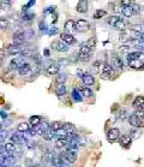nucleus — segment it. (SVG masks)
Masks as SVG:
<instances>
[{
  "instance_id": "1",
  "label": "nucleus",
  "mask_w": 144,
  "mask_h": 167,
  "mask_svg": "<svg viewBox=\"0 0 144 167\" xmlns=\"http://www.w3.org/2000/svg\"><path fill=\"white\" fill-rule=\"evenodd\" d=\"M91 48L88 47V45L84 42L81 45V48H79V52H78V58L79 60L83 63H88L90 60V56H91Z\"/></svg>"
},
{
  "instance_id": "2",
  "label": "nucleus",
  "mask_w": 144,
  "mask_h": 167,
  "mask_svg": "<svg viewBox=\"0 0 144 167\" xmlns=\"http://www.w3.org/2000/svg\"><path fill=\"white\" fill-rule=\"evenodd\" d=\"M120 137V131L117 128H112L107 131V141L109 143H114L118 138Z\"/></svg>"
},
{
  "instance_id": "3",
  "label": "nucleus",
  "mask_w": 144,
  "mask_h": 167,
  "mask_svg": "<svg viewBox=\"0 0 144 167\" xmlns=\"http://www.w3.org/2000/svg\"><path fill=\"white\" fill-rule=\"evenodd\" d=\"M101 76L103 78H113L115 77V72H114V67L109 64H104L101 71Z\"/></svg>"
},
{
  "instance_id": "4",
  "label": "nucleus",
  "mask_w": 144,
  "mask_h": 167,
  "mask_svg": "<svg viewBox=\"0 0 144 167\" xmlns=\"http://www.w3.org/2000/svg\"><path fill=\"white\" fill-rule=\"evenodd\" d=\"M52 48L55 49L57 52H67L68 51V45L62 42L61 40H55L52 42Z\"/></svg>"
},
{
  "instance_id": "5",
  "label": "nucleus",
  "mask_w": 144,
  "mask_h": 167,
  "mask_svg": "<svg viewBox=\"0 0 144 167\" xmlns=\"http://www.w3.org/2000/svg\"><path fill=\"white\" fill-rule=\"evenodd\" d=\"M128 123H130V125H132L133 128H142V126H144V120L139 119L136 113L128 115Z\"/></svg>"
},
{
  "instance_id": "6",
  "label": "nucleus",
  "mask_w": 144,
  "mask_h": 167,
  "mask_svg": "<svg viewBox=\"0 0 144 167\" xmlns=\"http://www.w3.org/2000/svg\"><path fill=\"white\" fill-rule=\"evenodd\" d=\"M24 49H25L24 46H18V45H15V43H11V45L7 46V53H9L10 56L21 54Z\"/></svg>"
},
{
  "instance_id": "7",
  "label": "nucleus",
  "mask_w": 144,
  "mask_h": 167,
  "mask_svg": "<svg viewBox=\"0 0 144 167\" xmlns=\"http://www.w3.org/2000/svg\"><path fill=\"white\" fill-rule=\"evenodd\" d=\"M64 28H65L66 33L72 34V35H73L76 31H78V30H77V24H76V22H75L73 19H68V20H66Z\"/></svg>"
},
{
  "instance_id": "8",
  "label": "nucleus",
  "mask_w": 144,
  "mask_h": 167,
  "mask_svg": "<svg viewBox=\"0 0 144 167\" xmlns=\"http://www.w3.org/2000/svg\"><path fill=\"white\" fill-rule=\"evenodd\" d=\"M76 24H77V30H78L79 33H86V31H89V29H90V24H89V22L85 20V19H78V20L76 22Z\"/></svg>"
},
{
  "instance_id": "9",
  "label": "nucleus",
  "mask_w": 144,
  "mask_h": 167,
  "mask_svg": "<svg viewBox=\"0 0 144 167\" xmlns=\"http://www.w3.org/2000/svg\"><path fill=\"white\" fill-rule=\"evenodd\" d=\"M62 154L65 155V158L68 160L70 164L75 162L77 160V150H73V149H66L65 151H62Z\"/></svg>"
},
{
  "instance_id": "10",
  "label": "nucleus",
  "mask_w": 144,
  "mask_h": 167,
  "mask_svg": "<svg viewBox=\"0 0 144 167\" xmlns=\"http://www.w3.org/2000/svg\"><path fill=\"white\" fill-rule=\"evenodd\" d=\"M60 38H61L62 42H65V43L68 45V46L76 43V38L73 37L72 34H68V33H61V34H60Z\"/></svg>"
},
{
  "instance_id": "11",
  "label": "nucleus",
  "mask_w": 144,
  "mask_h": 167,
  "mask_svg": "<svg viewBox=\"0 0 144 167\" xmlns=\"http://www.w3.org/2000/svg\"><path fill=\"white\" fill-rule=\"evenodd\" d=\"M31 71H33V67H31V65L29 63H23L21 65V67L18 69V72H19L21 76H26V74H30Z\"/></svg>"
},
{
  "instance_id": "12",
  "label": "nucleus",
  "mask_w": 144,
  "mask_h": 167,
  "mask_svg": "<svg viewBox=\"0 0 144 167\" xmlns=\"http://www.w3.org/2000/svg\"><path fill=\"white\" fill-rule=\"evenodd\" d=\"M128 65L132 69L139 70L144 67V59H136V60H128Z\"/></svg>"
},
{
  "instance_id": "13",
  "label": "nucleus",
  "mask_w": 144,
  "mask_h": 167,
  "mask_svg": "<svg viewBox=\"0 0 144 167\" xmlns=\"http://www.w3.org/2000/svg\"><path fill=\"white\" fill-rule=\"evenodd\" d=\"M23 63H24L23 58H13L10 63V70H18Z\"/></svg>"
},
{
  "instance_id": "14",
  "label": "nucleus",
  "mask_w": 144,
  "mask_h": 167,
  "mask_svg": "<svg viewBox=\"0 0 144 167\" xmlns=\"http://www.w3.org/2000/svg\"><path fill=\"white\" fill-rule=\"evenodd\" d=\"M76 10L79 13H85L88 11V1L86 0H79V2L76 6Z\"/></svg>"
},
{
  "instance_id": "15",
  "label": "nucleus",
  "mask_w": 144,
  "mask_h": 167,
  "mask_svg": "<svg viewBox=\"0 0 144 167\" xmlns=\"http://www.w3.org/2000/svg\"><path fill=\"white\" fill-rule=\"evenodd\" d=\"M120 144L125 147V148H128L131 146V142H132V137L131 136H127V135H123L120 136V140H119Z\"/></svg>"
},
{
  "instance_id": "16",
  "label": "nucleus",
  "mask_w": 144,
  "mask_h": 167,
  "mask_svg": "<svg viewBox=\"0 0 144 167\" xmlns=\"http://www.w3.org/2000/svg\"><path fill=\"white\" fill-rule=\"evenodd\" d=\"M144 53L141 51H135V52H130L127 53V60H136V59H144Z\"/></svg>"
},
{
  "instance_id": "17",
  "label": "nucleus",
  "mask_w": 144,
  "mask_h": 167,
  "mask_svg": "<svg viewBox=\"0 0 144 167\" xmlns=\"http://www.w3.org/2000/svg\"><path fill=\"white\" fill-rule=\"evenodd\" d=\"M83 83L85 85H93L95 83V78H94V74H84L82 78Z\"/></svg>"
},
{
  "instance_id": "18",
  "label": "nucleus",
  "mask_w": 144,
  "mask_h": 167,
  "mask_svg": "<svg viewBox=\"0 0 144 167\" xmlns=\"http://www.w3.org/2000/svg\"><path fill=\"white\" fill-rule=\"evenodd\" d=\"M103 64L102 61H100V60H96L93 65H91V67H90V71H91V74H97V72H100L101 71V67H103Z\"/></svg>"
},
{
  "instance_id": "19",
  "label": "nucleus",
  "mask_w": 144,
  "mask_h": 167,
  "mask_svg": "<svg viewBox=\"0 0 144 167\" xmlns=\"http://www.w3.org/2000/svg\"><path fill=\"white\" fill-rule=\"evenodd\" d=\"M46 72L48 74H59V65L58 64H51L49 66H47Z\"/></svg>"
},
{
  "instance_id": "20",
  "label": "nucleus",
  "mask_w": 144,
  "mask_h": 167,
  "mask_svg": "<svg viewBox=\"0 0 144 167\" xmlns=\"http://www.w3.org/2000/svg\"><path fill=\"white\" fill-rule=\"evenodd\" d=\"M52 156H53V155H42V158H41L42 166L49 167L51 165H53V161H52Z\"/></svg>"
},
{
  "instance_id": "21",
  "label": "nucleus",
  "mask_w": 144,
  "mask_h": 167,
  "mask_svg": "<svg viewBox=\"0 0 144 167\" xmlns=\"http://www.w3.org/2000/svg\"><path fill=\"white\" fill-rule=\"evenodd\" d=\"M111 65H112L114 69H120V70L124 67V64H123V61H121V59L118 58V56H114V58L112 59Z\"/></svg>"
},
{
  "instance_id": "22",
  "label": "nucleus",
  "mask_w": 144,
  "mask_h": 167,
  "mask_svg": "<svg viewBox=\"0 0 144 167\" xmlns=\"http://www.w3.org/2000/svg\"><path fill=\"white\" fill-rule=\"evenodd\" d=\"M121 12H123V15L125 17H131V16L135 15V10H133L132 6H123Z\"/></svg>"
},
{
  "instance_id": "23",
  "label": "nucleus",
  "mask_w": 144,
  "mask_h": 167,
  "mask_svg": "<svg viewBox=\"0 0 144 167\" xmlns=\"http://www.w3.org/2000/svg\"><path fill=\"white\" fill-rule=\"evenodd\" d=\"M29 124L31 125V128H35V126H39L41 124V118L39 115H33L30 117L29 119Z\"/></svg>"
},
{
  "instance_id": "24",
  "label": "nucleus",
  "mask_w": 144,
  "mask_h": 167,
  "mask_svg": "<svg viewBox=\"0 0 144 167\" xmlns=\"http://www.w3.org/2000/svg\"><path fill=\"white\" fill-rule=\"evenodd\" d=\"M53 133H55V131H53L52 130V128L49 126L47 130H44L43 131V138L44 140H47V141H51V140H53V136H55V135H53Z\"/></svg>"
},
{
  "instance_id": "25",
  "label": "nucleus",
  "mask_w": 144,
  "mask_h": 167,
  "mask_svg": "<svg viewBox=\"0 0 144 167\" xmlns=\"http://www.w3.org/2000/svg\"><path fill=\"white\" fill-rule=\"evenodd\" d=\"M132 106L135 108H139V107L144 106V96H137L135 99V101L132 102Z\"/></svg>"
},
{
  "instance_id": "26",
  "label": "nucleus",
  "mask_w": 144,
  "mask_h": 167,
  "mask_svg": "<svg viewBox=\"0 0 144 167\" xmlns=\"http://www.w3.org/2000/svg\"><path fill=\"white\" fill-rule=\"evenodd\" d=\"M34 36H35V33L33 29H24V41L33 40Z\"/></svg>"
},
{
  "instance_id": "27",
  "label": "nucleus",
  "mask_w": 144,
  "mask_h": 167,
  "mask_svg": "<svg viewBox=\"0 0 144 167\" xmlns=\"http://www.w3.org/2000/svg\"><path fill=\"white\" fill-rule=\"evenodd\" d=\"M67 144H68V141L66 138H58L57 142H55L57 148H66Z\"/></svg>"
},
{
  "instance_id": "28",
  "label": "nucleus",
  "mask_w": 144,
  "mask_h": 167,
  "mask_svg": "<svg viewBox=\"0 0 144 167\" xmlns=\"http://www.w3.org/2000/svg\"><path fill=\"white\" fill-rule=\"evenodd\" d=\"M30 124H28V123H21L19 125H18V128H17V131L18 132H28V131L30 130Z\"/></svg>"
},
{
  "instance_id": "29",
  "label": "nucleus",
  "mask_w": 144,
  "mask_h": 167,
  "mask_svg": "<svg viewBox=\"0 0 144 167\" xmlns=\"http://www.w3.org/2000/svg\"><path fill=\"white\" fill-rule=\"evenodd\" d=\"M55 94L58 96H64L66 94V85L65 84H58V87L55 89Z\"/></svg>"
},
{
  "instance_id": "30",
  "label": "nucleus",
  "mask_w": 144,
  "mask_h": 167,
  "mask_svg": "<svg viewBox=\"0 0 144 167\" xmlns=\"http://www.w3.org/2000/svg\"><path fill=\"white\" fill-rule=\"evenodd\" d=\"M114 29H117V30H119V31H125L126 24H125V22H124L123 19H119V20L117 22V24L114 25Z\"/></svg>"
},
{
  "instance_id": "31",
  "label": "nucleus",
  "mask_w": 144,
  "mask_h": 167,
  "mask_svg": "<svg viewBox=\"0 0 144 167\" xmlns=\"http://www.w3.org/2000/svg\"><path fill=\"white\" fill-rule=\"evenodd\" d=\"M130 29H131L132 31H135V33H143L144 31V28L142 24H132V25L130 27Z\"/></svg>"
},
{
  "instance_id": "32",
  "label": "nucleus",
  "mask_w": 144,
  "mask_h": 167,
  "mask_svg": "<svg viewBox=\"0 0 144 167\" xmlns=\"http://www.w3.org/2000/svg\"><path fill=\"white\" fill-rule=\"evenodd\" d=\"M119 19H121V18H120V17H118V16H111V17H108V19H107V23H108L111 27H113V28H114V25L117 24V22H118Z\"/></svg>"
},
{
  "instance_id": "33",
  "label": "nucleus",
  "mask_w": 144,
  "mask_h": 167,
  "mask_svg": "<svg viewBox=\"0 0 144 167\" xmlns=\"http://www.w3.org/2000/svg\"><path fill=\"white\" fill-rule=\"evenodd\" d=\"M67 131L65 130L64 128H61V129H59L58 131H55V136L58 137V138H66L67 137Z\"/></svg>"
},
{
  "instance_id": "34",
  "label": "nucleus",
  "mask_w": 144,
  "mask_h": 167,
  "mask_svg": "<svg viewBox=\"0 0 144 167\" xmlns=\"http://www.w3.org/2000/svg\"><path fill=\"white\" fill-rule=\"evenodd\" d=\"M85 43L88 45V47H90L91 49H94L96 47V37H90Z\"/></svg>"
},
{
  "instance_id": "35",
  "label": "nucleus",
  "mask_w": 144,
  "mask_h": 167,
  "mask_svg": "<svg viewBox=\"0 0 144 167\" xmlns=\"http://www.w3.org/2000/svg\"><path fill=\"white\" fill-rule=\"evenodd\" d=\"M55 81H57V83H58V84H64V83L66 82V76H65L64 74H57Z\"/></svg>"
},
{
  "instance_id": "36",
  "label": "nucleus",
  "mask_w": 144,
  "mask_h": 167,
  "mask_svg": "<svg viewBox=\"0 0 144 167\" xmlns=\"http://www.w3.org/2000/svg\"><path fill=\"white\" fill-rule=\"evenodd\" d=\"M83 96H85V97H91L94 93H93V90L90 89V88H88V87H85V88H83Z\"/></svg>"
},
{
  "instance_id": "37",
  "label": "nucleus",
  "mask_w": 144,
  "mask_h": 167,
  "mask_svg": "<svg viewBox=\"0 0 144 167\" xmlns=\"http://www.w3.org/2000/svg\"><path fill=\"white\" fill-rule=\"evenodd\" d=\"M7 25H9V20L5 17H1V19H0V29L5 30V29H7Z\"/></svg>"
},
{
  "instance_id": "38",
  "label": "nucleus",
  "mask_w": 144,
  "mask_h": 167,
  "mask_svg": "<svg viewBox=\"0 0 144 167\" xmlns=\"http://www.w3.org/2000/svg\"><path fill=\"white\" fill-rule=\"evenodd\" d=\"M62 125H64V124L60 123V122H54V123L51 124V128H52V130L53 131H58L59 129H61Z\"/></svg>"
},
{
  "instance_id": "39",
  "label": "nucleus",
  "mask_w": 144,
  "mask_h": 167,
  "mask_svg": "<svg viewBox=\"0 0 144 167\" xmlns=\"http://www.w3.org/2000/svg\"><path fill=\"white\" fill-rule=\"evenodd\" d=\"M119 51L120 52H124V53H130L131 52V46L130 45H121V46H119Z\"/></svg>"
},
{
  "instance_id": "40",
  "label": "nucleus",
  "mask_w": 144,
  "mask_h": 167,
  "mask_svg": "<svg viewBox=\"0 0 144 167\" xmlns=\"http://www.w3.org/2000/svg\"><path fill=\"white\" fill-rule=\"evenodd\" d=\"M103 16H106V11L104 10H96L95 13H94V18L95 19H100Z\"/></svg>"
},
{
  "instance_id": "41",
  "label": "nucleus",
  "mask_w": 144,
  "mask_h": 167,
  "mask_svg": "<svg viewBox=\"0 0 144 167\" xmlns=\"http://www.w3.org/2000/svg\"><path fill=\"white\" fill-rule=\"evenodd\" d=\"M5 149H6L7 151L15 153V150H16V146H15V143H12V142H9V143H6V144H5Z\"/></svg>"
},
{
  "instance_id": "42",
  "label": "nucleus",
  "mask_w": 144,
  "mask_h": 167,
  "mask_svg": "<svg viewBox=\"0 0 144 167\" xmlns=\"http://www.w3.org/2000/svg\"><path fill=\"white\" fill-rule=\"evenodd\" d=\"M34 17H35V16H34L33 13H30V15H23V16H22V22H23V23L30 22L31 19H34Z\"/></svg>"
},
{
  "instance_id": "43",
  "label": "nucleus",
  "mask_w": 144,
  "mask_h": 167,
  "mask_svg": "<svg viewBox=\"0 0 144 167\" xmlns=\"http://www.w3.org/2000/svg\"><path fill=\"white\" fill-rule=\"evenodd\" d=\"M77 143L79 144V147H84V146L86 144V138H85L84 136H78V138H77Z\"/></svg>"
},
{
  "instance_id": "44",
  "label": "nucleus",
  "mask_w": 144,
  "mask_h": 167,
  "mask_svg": "<svg viewBox=\"0 0 144 167\" xmlns=\"http://www.w3.org/2000/svg\"><path fill=\"white\" fill-rule=\"evenodd\" d=\"M136 114L138 115V118H139V119L144 120V106L139 107V108H137V111H136Z\"/></svg>"
},
{
  "instance_id": "45",
  "label": "nucleus",
  "mask_w": 144,
  "mask_h": 167,
  "mask_svg": "<svg viewBox=\"0 0 144 167\" xmlns=\"http://www.w3.org/2000/svg\"><path fill=\"white\" fill-rule=\"evenodd\" d=\"M127 115H128V114H127V112L125 111V110H121V111L119 112V115H118V117H119V119H120V120H125V119L127 118Z\"/></svg>"
},
{
  "instance_id": "46",
  "label": "nucleus",
  "mask_w": 144,
  "mask_h": 167,
  "mask_svg": "<svg viewBox=\"0 0 144 167\" xmlns=\"http://www.w3.org/2000/svg\"><path fill=\"white\" fill-rule=\"evenodd\" d=\"M120 5L121 6H132L133 5V0H121Z\"/></svg>"
},
{
  "instance_id": "47",
  "label": "nucleus",
  "mask_w": 144,
  "mask_h": 167,
  "mask_svg": "<svg viewBox=\"0 0 144 167\" xmlns=\"http://www.w3.org/2000/svg\"><path fill=\"white\" fill-rule=\"evenodd\" d=\"M81 95H82V94H81ZM81 95L77 93V89H73V99H75V101H78V102L82 101V97H79Z\"/></svg>"
},
{
  "instance_id": "48",
  "label": "nucleus",
  "mask_w": 144,
  "mask_h": 167,
  "mask_svg": "<svg viewBox=\"0 0 144 167\" xmlns=\"http://www.w3.org/2000/svg\"><path fill=\"white\" fill-rule=\"evenodd\" d=\"M62 128L67 131V132H71V131H73V129H75V128H73V125H71V124H64V125H62Z\"/></svg>"
},
{
  "instance_id": "49",
  "label": "nucleus",
  "mask_w": 144,
  "mask_h": 167,
  "mask_svg": "<svg viewBox=\"0 0 144 167\" xmlns=\"http://www.w3.org/2000/svg\"><path fill=\"white\" fill-rule=\"evenodd\" d=\"M26 147L29 149H35L36 148V142H33V141H29L28 143H26Z\"/></svg>"
},
{
  "instance_id": "50",
  "label": "nucleus",
  "mask_w": 144,
  "mask_h": 167,
  "mask_svg": "<svg viewBox=\"0 0 144 167\" xmlns=\"http://www.w3.org/2000/svg\"><path fill=\"white\" fill-rule=\"evenodd\" d=\"M137 48H138V51H141V52H143L144 53V41L143 40L139 41V43L137 45Z\"/></svg>"
},
{
  "instance_id": "51",
  "label": "nucleus",
  "mask_w": 144,
  "mask_h": 167,
  "mask_svg": "<svg viewBox=\"0 0 144 167\" xmlns=\"http://www.w3.org/2000/svg\"><path fill=\"white\" fill-rule=\"evenodd\" d=\"M4 137H5V138L7 137V132H6V131H4V130H1V143L4 142Z\"/></svg>"
},
{
  "instance_id": "52",
  "label": "nucleus",
  "mask_w": 144,
  "mask_h": 167,
  "mask_svg": "<svg viewBox=\"0 0 144 167\" xmlns=\"http://www.w3.org/2000/svg\"><path fill=\"white\" fill-rule=\"evenodd\" d=\"M131 133L133 135V136H131L132 138H138V135H139V132H138V131H132Z\"/></svg>"
},
{
  "instance_id": "53",
  "label": "nucleus",
  "mask_w": 144,
  "mask_h": 167,
  "mask_svg": "<svg viewBox=\"0 0 144 167\" xmlns=\"http://www.w3.org/2000/svg\"><path fill=\"white\" fill-rule=\"evenodd\" d=\"M1 4H5V5H11L12 4V0H1Z\"/></svg>"
},
{
  "instance_id": "54",
  "label": "nucleus",
  "mask_w": 144,
  "mask_h": 167,
  "mask_svg": "<svg viewBox=\"0 0 144 167\" xmlns=\"http://www.w3.org/2000/svg\"><path fill=\"white\" fill-rule=\"evenodd\" d=\"M132 7H133V10H135V13H137V12H139V6H137V5H132Z\"/></svg>"
},
{
  "instance_id": "55",
  "label": "nucleus",
  "mask_w": 144,
  "mask_h": 167,
  "mask_svg": "<svg viewBox=\"0 0 144 167\" xmlns=\"http://www.w3.org/2000/svg\"><path fill=\"white\" fill-rule=\"evenodd\" d=\"M57 33H58L57 28H53V30H49V35H54V34H57Z\"/></svg>"
},
{
  "instance_id": "56",
  "label": "nucleus",
  "mask_w": 144,
  "mask_h": 167,
  "mask_svg": "<svg viewBox=\"0 0 144 167\" xmlns=\"http://www.w3.org/2000/svg\"><path fill=\"white\" fill-rule=\"evenodd\" d=\"M77 74H78V77H79V78H83V76H84L83 71H81V70H77Z\"/></svg>"
},
{
  "instance_id": "57",
  "label": "nucleus",
  "mask_w": 144,
  "mask_h": 167,
  "mask_svg": "<svg viewBox=\"0 0 144 167\" xmlns=\"http://www.w3.org/2000/svg\"><path fill=\"white\" fill-rule=\"evenodd\" d=\"M33 4H35V0H30V1H29V4H28V6H29V7H31V6H33Z\"/></svg>"
},
{
  "instance_id": "58",
  "label": "nucleus",
  "mask_w": 144,
  "mask_h": 167,
  "mask_svg": "<svg viewBox=\"0 0 144 167\" xmlns=\"http://www.w3.org/2000/svg\"><path fill=\"white\" fill-rule=\"evenodd\" d=\"M1 114H2V115H1V118H2V119H4V118H6V113H4V112H1Z\"/></svg>"
},
{
  "instance_id": "59",
  "label": "nucleus",
  "mask_w": 144,
  "mask_h": 167,
  "mask_svg": "<svg viewBox=\"0 0 144 167\" xmlns=\"http://www.w3.org/2000/svg\"><path fill=\"white\" fill-rule=\"evenodd\" d=\"M141 38H142V40L144 41V31L142 33V34H141Z\"/></svg>"
},
{
  "instance_id": "60",
  "label": "nucleus",
  "mask_w": 144,
  "mask_h": 167,
  "mask_svg": "<svg viewBox=\"0 0 144 167\" xmlns=\"http://www.w3.org/2000/svg\"><path fill=\"white\" fill-rule=\"evenodd\" d=\"M15 167H21V166H15Z\"/></svg>"
},
{
  "instance_id": "61",
  "label": "nucleus",
  "mask_w": 144,
  "mask_h": 167,
  "mask_svg": "<svg viewBox=\"0 0 144 167\" xmlns=\"http://www.w3.org/2000/svg\"><path fill=\"white\" fill-rule=\"evenodd\" d=\"M36 167H42V166H36Z\"/></svg>"
},
{
  "instance_id": "62",
  "label": "nucleus",
  "mask_w": 144,
  "mask_h": 167,
  "mask_svg": "<svg viewBox=\"0 0 144 167\" xmlns=\"http://www.w3.org/2000/svg\"><path fill=\"white\" fill-rule=\"evenodd\" d=\"M30 167H34V166H30Z\"/></svg>"
}]
</instances>
